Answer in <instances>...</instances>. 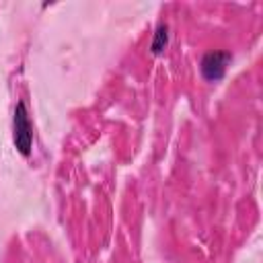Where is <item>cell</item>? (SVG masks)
<instances>
[{
  "label": "cell",
  "instance_id": "cell-1",
  "mask_svg": "<svg viewBox=\"0 0 263 263\" xmlns=\"http://www.w3.org/2000/svg\"><path fill=\"white\" fill-rule=\"evenodd\" d=\"M12 125H14L12 138H14L16 150H18L23 156H29V154H31V148H33V127H31V121H29L27 105H25L23 101H18L16 107H14Z\"/></svg>",
  "mask_w": 263,
  "mask_h": 263
},
{
  "label": "cell",
  "instance_id": "cell-2",
  "mask_svg": "<svg viewBox=\"0 0 263 263\" xmlns=\"http://www.w3.org/2000/svg\"><path fill=\"white\" fill-rule=\"evenodd\" d=\"M230 60H232L230 51H208L201 58V64H199L201 76L205 80H210V82L220 80L226 74V66H228Z\"/></svg>",
  "mask_w": 263,
  "mask_h": 263
},
{
  "label": "cell",
  "instance_id": "cell-3",
  "mask_svg": "<svg viewBox=\"0 0 263 263\" xmlns=\"http://www.w3.org/2000/svg\"><path fill=\"white\" fill-rule=\"evenodd\" d=\"M166 45H168V27H166V25H158L156 31H154V35H152L150 51H152L154 55H158V53L164 51Z\"/></svg>",
  "mask_w": 263,
  "mask_h": 263
}]
</instances>
